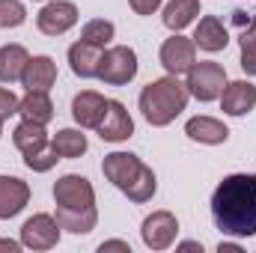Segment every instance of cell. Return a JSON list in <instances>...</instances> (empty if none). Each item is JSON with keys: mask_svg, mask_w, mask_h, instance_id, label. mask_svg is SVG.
<instances>
[{"mask_svg": "<svg viewBox=\"0 0 256 253\" xmlns=\"http://www.w3.org/2000/svg\"><path fill=\"white\" fill-rule=\"evenodd\" d=\"M96 131H98V137H102L104 143H122V140H128V137L134 134V120H131V114L126 110L122 102L108 98L104 116H102V122H98Z\"/></svg>", "mask_w": 256, "mask_h": 253, "instance_id": "cell-11", "label": "cell"}, {"mask_svg": "<svg viewBox=\"0 0 256 253\" xmlns=\"http://www.w3.org/2000/svg\"><path fill=\"white\" fill-rule=\"evenodd\" d=\"M60 158H57V152H54V146L48 143L45 149H39V152H33V155H24V167L27 170H33V173H48V170H54V164H57Z\"/></svg>", "mask_w": 256, "mask_h": 253, "instance_id": "cell-27", "label": "cell"}, {"mask_svg": "<svg viewBox=\"0 0 256 253\" xmlns=\"http://www.w3.org/2000/svg\"><path fill=\"white\" fill-rule=\"evenodd\" d=\"M78 6L72 0H48L36 15V27L45 36H63L78 24Z\"/></svg>", "mask_w": 256, "mask_h": 253, "instance_id": "cell-9", "label": "cell"}, {"mask_svg": "<svg viewBox=\"0 0 256 253\" xmlns=\"http://www.w3.org/2000/svg\"><path fill=\"white\" fill-rule=\"evenodd\" d=\"M226 68L220 63H212V60H202V63H194L188 68V78H185V86L191 92V98L208 104V102H218L224 86H226Z\"/></svg>", "mask_w": 256, "mask_h": 253, "instance_id": "cell-5", "label": "cell"}, {"mask_svg": "<svg viewBox=\"0 0 256 253\" xmlns=\"http://www.w3.org/2000/svg\"><path fill=\"white\" fill-rule=\"evenodd\" d=\"M27 21V6L21 0H0V30H15Z\"/></svg>", "mask_w": 256, "mask_h": 253, "instance_id": "cell-26", "label": "cell"}, {"mask_svg": "<svg viewBox=\"0 0 256 253\" xmlns=\"http://www.w3.org/2000/svg\"><path fill=\"white\" fill-rule=\"evenodd\" d=\"M196 15H200V0H170L161 12V21L167 30L182 33L188 24L196 21Z\"/></svg>", "mask_w": 256, "mask_h": 253, "instance_id": "cell-22", "label": "cell"}, {"mask_svg": "<svg viewBox=\"0 0 256 253\" xmlns=\"http://www.w3.org/2000/svg\"><path fill=\"white\" fill-rule=\"evenodd\" d=\"M12 143H15V149H18L21 155H33V152L45 149V146L51 143V137H48L45 126L21 120V122L15 126V131H12Z\"/></svg>", "mask_w": 256, "mask_h": 253, "instance_id": "cell-21", "label": "cell"}, {"mask_svg": "<svg viewBox=\"0 0 256 253\" xmlns=\"http://www.w3.org/2000/svg\"><path fill=\"white\" fill-rule=\"evenodd\" d=\"M102 84L108 86H126L137 78V51L128 45H108L102 51V63H98V74Z\"/></svg>", "mask_w": 256, "mask_h": 253, "instance_id": "cell-4", "label": "cell"}, {"mask_svg": "<svg viewBox=\"0 0 256 253\" xmlns=\"http://www.w3.org/2000/svg\"><path fill=\"white\" fill-rule=\"evenodd\" d=\"M104 179L116 190H122L131 202H149L158 190V179L152 167H146L134 152H110L102 161Z\"/></svg>", "mask_w": 256, "mask_h": 253, "instance_id": "cell-3", "label": "cell"}, {"mask_svg": "<svg viewBox=\"0 0 256 253\" xmlns=\"http://www.w3.org/2000/svg\"><path fill=\"white\" fill-rule=\"evenodd\" d=\"M256 108V84L250 80H232L220 92V110L226 116H248Z\"/></svg>", "mask_w": 256, "mask_h": 253, "instance_id": "cell-13", "label": "cell"}, {"mask_svg": "<svg viewBox=\"0 0 256 253\" xmlns=\"http://www.w3.org/2000/svg\"><path fill=\"white\" fill-rule=\"evenodd\" d=\"M18 96L12 92V90H6V86H0V122H6L9 116H15L18 114Z\"/></svg>", "mask_w": 256, "mask_h": 253, "instance_id": "cell-28", "label": "cell"}, {"mask_svg": "<svg viewBox=\"0 0 256 253\" xmlns=\"http://www.w3.org/2000/svg\"><path fill=\"white\" fill-rule=\"evenodd\" d=\"M185 134L194 143H202V146H220L230 140V128L214 116H191L185 122Z\"/></svg>", "mask_w": 256, "mask_h": 253, "instance_id": "cell-16", "label": "cell"}, {"mask_svg": "<svg viewBox=\"0 0 256 253\" xmlns=\"http://www.w3.org/2000/svg\"><path fill=\"white\" fill-rule=\"evenodd\" d=\"M188 98H191L188 86L176 74H167V78H158V80H152V84H146L140 90L137 108H140L143 120L152 128H164L179 114L188 110Z\"/></svg>", "mask_w": 256, "mask_h": 253, "instance_id": "cell-2", "label": "cell"}, {"mask_svg": "<svg viewBox=\"0 0 256 253\" xmlns=\"http://www.w3.org/2000/svg\"><path fill=\"white\" fill-rule=\"evenodd\" d=\"M60 236H63V230H60L57 218L45 214V212L27 218L21 226V244L27 250H54L60 244Z\"/></svg>", "mask_w": 256, "mask_h": 253, "instance_id": "cell-8", "label": "cell"}, {"mask_svg": "<svg viewBox=\"0 0 256 253\" xmlns=\"http://www.w3.org/2000/svg\"><path fill=\"white\" fill-rule=\"evenodd\" d=\"M21 248H24V244H21V238H18V242H15V238H0V250L18 253V250H21Z\"/></svg>", "mask_w": 256, "mask_h": 253, "instance_id": "cell-34", "label": "cell"}, {"mask_svg": "<svg viewBox=\"0 0 256 253\" xmlns=\"http://www.w3.org/2000/svg\"><path fill=\"white\" fill-rule=\"evenodd\" d=\"M114 36H116V27H114V21H108V18H92V21H86L84 30H80V39L90 42V45H96V48H102V51L114 42Z\"/></svg>", "mask_w": 256, "mask_h": 253, "instance_id": "cell-25", "label": "cell"}, {"mask_svg": "<svg viewBox=\"0 0 256 253\" xmlns=\"http://www.w3.org/2000/svg\"><path fill=\"white\" fill-rule=\"evenodd\" d=\"M176 236H179V220H176V214L167 212V208L152 212V214L140 224V238H143V244L155 253L173 248V244H176Z\"/></svg>", "mask_w": 256, "mask_h": 253, "instance_id": "cell-7", "label": "cell"}, {"mask_svg": "<svg viewBox=\"0 0 256 253\" xmlns=\"http://www.w3.org/2000/svg\"><path fill=\"white\" fill-rule=\"evenodd\" d=\"M158 60L164 66L167 74H188V68L196 63V45L194 39L182 36V33H173L170 39H164L161 51H158Z\"/></svg>", "mask_w": 256, "mask_h": 253, "instance_id": "cell-10", "label": "cell"}, {"mask_svg": "<svg viewBox=\"0 0 256 253\" xmlns=\"http://www.w3.org/2000/svg\"><path fill=\"white\" fill-rule=\"evenodd\" d=\"M194 45H196L200 51H206V54L224 51V48L230 45V33H226V27L220 24V18H214V15L200 18V21H196V30H194Z\"/></svg>", "mask_w": 256, "mask_h": 253, "instance_id": "cell-15", "label": "cell"}, {"mask_svg": "<svg viewBox=\"0 0 256 253\" xmlns=\"http://www.w3.org/2000/svg\"><path fill=\"white\" fill-rule=\"evenodd\" d=\"M238 66H242V72H244V74L256 78V42L242 45V60H238Z\"/></svg>", "mask_w": 256, "mask_h": 253, "instance_id": "cell-29", "label": "cell"}, {"mask_svg": "<svg viewBox=\"0 0 256 253\" xmlns=\"http://www.w3.org/2000/svg\"><path fill=\"white\" fill-rule=\"evenodd\" d=\"M248 21H250V15H248V12H244V9H236V12H232V24H236V27H238V30H242V27H244V24H248Z\"/></svg>", "mask_w": 256, "mask_h": 253, "instance_id": "cell-35", "label": "cell"}, {"mask_svg": "<svg viewBox=\"0 0 256 253\" xmlns=\"http://www.w3.org/2000/svg\"><path fill=\"white\" fill-rule=\"evenodd\" d=\"M57 224H60V230L66 232H72V236H86V232H92L96 230V224H98V212L96 208H90V212H68V208H57Z\"/></svg>", "mask_w": 256, "mask_h": 253, "instance_id": "cell-24", "label": "cell"}, {"mask_svg": "<svg viewBox=\"0 0 256 253\" xmlns=\"http://www.w3.org/2000/svg\"><path fill=\"white\" fill-rule=\"evenodd\" d=\"M98 250H122V253H131V248H128V242H122V238H108V242H102L98 244Z\"/></svg>", "mask_w": 256, "mask_h": 253, "instance_id": "cell-32", "label": "cell"}, {"mask_svg": "<svg viewBox=\"0 0 256 253\" xmlns=\"http://www.w3.org/2000/svg\"><path fill=\"white\" fill-rule=\"evenodd\" d=\"M30 202V185L18 176H0V220L18 218Z\"/></svg>", "mask_w": 256, "mask_h": 253, "instance_id": "cell-12", "label": "cell"}, {"mask_svg": "<svg viewBox=\"0 0 256 253\" xmlns=\"http://www.w3.org/2000/svg\"><path fill=\"white\" fill-rule=\"evenodd\" d=\"M238 42H242V45H250V42H256V12L250 15V21L242 27V33H238Z\"/></svg>", "mask_w": 256, "mask_h": 253, "instance_id": "cell-31", "label": "cell"}, {"mask_svg": "<svg viewBox=\"0 0 256 253\" xmlns=\"http://www.w3.org/2000/svg\"><path fill=\"white\" fill-rule=\"evenodd\" d=\"M30 63V54L24 45H3L0 48V84H18L24 78V68Z\"/></svg>", "mask_w": 256, "mask_h": 253, "instance_id": "cell-20", "label": "cell"}, {"mask_svg": "<svg viewBox=\"0 0 256 253\" xmlns=\"http://www.w3.org/2000/svg\"><path fill=\"white\" fill-rule=\"evenodd\" d=\"M39 3H48V0H39Z\"/></svg>", "mask_w": 256, "mask_h": 253, "instance_id": "cell-38", "label": "cell"}, {"mask_svg": "<svg viewBox=\"0 0 256 253\" xmlns=\"http://www.w3.org/2000/svg\"><path fill=\"white\" fill-rule=\"evenodd\" d=\"M51 146H54V152H57V158L63 161V158H80L86 149H90V140H86V134H84V128H60L54 137H51Z\"/></svg>", "mask_w": 256, "mask_h": 253, "instance_id": "cell-23", "label": "cell"}, {"mask_svg": "<svg viewBox=\"0 0 256 253\" xmlns=\"http://www.w3.org/2000/svg\"><path fill=\"white\" fill-rule=\"evenodd\" d=\"M54 84H57V63L48 54L30 57V63L24 68V78H21V86L24 90H42V92H48Z\"/></svg>", "mask_w": 256, "mask_h": 253, "instance_id": "cell-17", "label": "cell"}, {"mask_svg": "<svg viewBox=\"0 0 256 253\" xmlns=\"http://www.w3.org/2000/svg\"><path fill=\"white\" fill-rule=\"evenodd\" d=\"M176 250H196V253H202V244H200V242H179V244H176Z\"/></svg>", "mask_w": 256, "mask_h": 253, "instance_id": "cell-36", "label": "cell"}, {"mask_svg": "<svg viewBox=\"0 0 256 253\" xmlns=\"http://www.w3.org/2000/svg\"><path fill=\"white\" fill-rule=\"evenodd\" d=\"M104 108H108V98L96 90H84L72 98V120L80 128H98L102 116H104Z\"/></svg>", "mask_w": 256, "mask_h": 253, "instance_id": "cell-14", "label": "cell"}, {"mask_svg": "<svg viewBox=\"0 0 256 253\" xmlns=\"http://www.w3.org/2000/svg\"><path fill=\"white\" fill-rule=\"evenodd\" d=\"M0 137H3V122H0Z\"/></svg>", "mask_w": 256, "mask_h": 253, "instance_id": "cell-37", "label": "cell"}, {"mask_svg": "<svg viewBox=\"0 0 256 253\" xmlns=\"http://www.w3.org/2000/svg\"><path fill=\"white\" fill-rule=\"evenodd\" d=\"M218 253H244V248L238 242H220L218 244Z\"/></svg>", "mask_w": 256, "mask_h": 253, "instance_id": "cell-33", "label": "cell"}, {"mask_svg": "<svg viewBox=\"0 0 256 253\" xmlns=\"http://www.w3.org/2000/svg\"><path fill=\"white\" fill-rule=\"evenodd\" d=\"M18 116L27 120V122L48 126L54 120V102H51V96L42 92V90H27V96L18 102Z\"/></svg>", "mask_w": 256, "mask_h": 253, "instance_id": "cell-18", "label": "cell"}, {"mask_svg": "<svg viewBox=\"0 0 256 253\" xmlns=\"http://www.w3.org/2000/svg\"><path fill=\"white\" fill-rule=\"evenodd\" d=\"M161 3H164V0H128V6H131L137 15H143V18H146V15H152V12H158V9H161Z\"/></svg>", "mask_w": 256, "mask_h": 253, "instance_id": "cell-30", "label": "cell"}, {"mask_svg": "<svg viewBox=\"0 0 256 253\" xmlns=\"http://www.w3.org/2000/svg\"><path fill=\"white\" fill-rule=\"evenodd\" d=\"M54 202L57 208H68V212H90L96 208V188L86 176L66 173L54 182Z\"/></svg>", "mask_w": 256, "mask_h": 253, "instance_id": "cell-6", "label": "cell"}, {"mask_svg": "<svg viewBox=\"0 0 256 253\" xmlns=\"http://www.w3.org/2000/svg\"><path fill=\"white\" fill-rule=\"evenodd\" d=\"M98 63H102V48H96V45H90L84 39H78L68 48V66H72V72L78 78H84V80L96 78L98 74Z\"/></svg>", "mask_w": 256, "mask_h": 253, "instance_id": "cell-19", "label": "cell"}, {"mask_svg": "<svg viewBox=\"0 0 256 253\" xmlns=\"http://www.w3.org/2000/svg\"><path fill=\"white\" fill-rule=\"evenodd\" d=\"M212 220L224 236L250 238L256 236V176L230 173L212 194Z\"/></svg>", "mask_w": 256, "mask_h": 253, "instance_id": "cell-1", "label": "cell"}]
</instances>
